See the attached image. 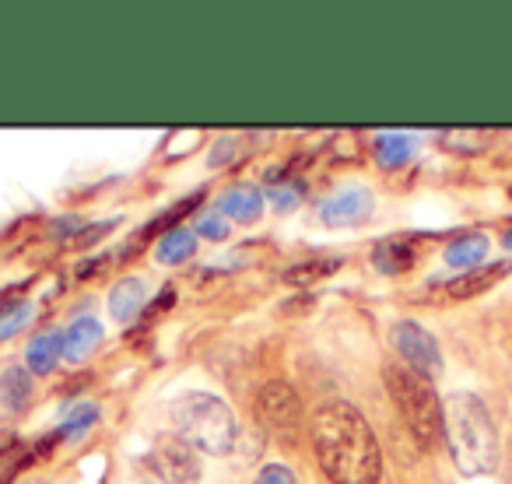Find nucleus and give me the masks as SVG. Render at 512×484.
<instances>
[{
  "mask_svg": "<svg viewBox=\"0 0 512 484\" xmlns=\"http://www.w3.org/2000/svg\"><path fill=\"white\" fill-rule=\"evenodd\" d=\"M313 449L320 470L334 484H376L383 474V453L362 411L344 400L323 404L313 414Z\"/></svg>",
  "mask_w": 512,
  "mask_h": 484,
  "instance_id": "1",
  "label": "nucleus"
},
{
  "mask_svg": "<svg viewBox=\"0 0 512 484\" xmlns=\"http://www.w3.org/2000/svg\"><path fill=\"white\" fill-rule=\"evenodd\" d=\"M442 435L460 474L477 477L498 467V432L477 393H449L442 404Z\"/></svg>",
  "mask_w": 512,
  "mask_h": 484,
  "instance_id": "2",
  "label": "nucleus"
},
{
  "mask_svg": "<svg viewBox=\"0 0 512 484\" xmlns=\"http://www.w3.org/2000/svg\"><path fill=\"white\" fill-rule=\"evenodd\" d=\"M172 425H176V435L193 446L197 453L207 456H225L232 453L235 446V414L232 407L225 404L214 393H186L172 404Z\"/></svg>",
  "mask_w": 512,
  "mask_h": 484,
  "instance_id": "3",
  "label": "nucleus"
},
{
  "mask_svg": "<svg viewBox=\"0 0 512 484\" xmlns=\"http://www.w3.org/2000/svg\"><path fill=\"white\" fill-rule=\"evenodd\" d=\"M386 390H390L397 411L404 414L414 442L421 449H432L442 439V404L435 397L432 379L418 376L407 365H386Z\"/></svg>",
  "mask_w": 512,
  "mask_h": 484,
  "instance_id": "4",
  "label": "nucleus"
},
{
  "mask_svg": "<svg viewBox=\"0 0 512 484\" xmlns=\"http://www.w3.org/2000/svg\"><path fill=\"white\" fill-rule=\"evenodd\" d=\"M390 341L397 348V355L404 358L407 369H414L418 376L425 379H435L442 372V351H439V341L428 334L421 323L414 320H400L393 323L390 330Z\"/></svg>",
  "mask_w": 512,
  "mask_h": 484,
  "instance_id": "5",
  "label": "nucleus"
},
{
  "mask_svg": "<svg viewBox=\"0 0 512 484\" xmlns=\"http://www.w3.org/2000/svg\"><path fill=\"white\" fill-rule=\"evenodd\" d=\"M256 421L267 432H295L302 421V400L295 393V386L285 383V379H271V383L260 386V393H256Z\"/></svg>",
  "mask_w": 512,
  "mask_h": 484,
  "instance_id": "6",
  "label": "nucleus"
},
{
  "mask_svg": "<svg viewBox=\"0 0 512 484\" xmlns=\"http://www.w3.org/2000/svg\"><path fill=\"white\" fill-rule=\"evenodd\" d=\"M144 463L165 484H193L200 477V453L193 446H186L179 435L158 439Z\"/></svg>",
  "mask_w": 512,
  "mask_h": 484,
  "instance_id": "7",
  "label": "nucleus"
},
{
  "mask_svg": "<svg viewBox=\"0 0 512 484\" xmlns=\"http://www.w3.org/2000/svg\"><path fill=\"white\" fill-rule=\"evenodd\" d=\"M372 214V193L365 186H344V190L330 193L320 207L323 225L330 228H348V225H362Z\"/></svg>",
  "mask_w": 512,
  "mask_h": 484,
  "instance_id": "8",
  "label": "nucleus"
},
{
  "mask_svg": "<svg viewBox=\"0 0 512 484\" xmlns=\"http://www.w3.org/2000/svg\"><path fill=\"white\" fill-rule=\"evenodd\" d=\"M99 344H102V323L92 320V316H78L64 334V358L81 365L92 358V351L99 348Z\"/></svg>",
  "mask_w": 512,
  "mask_h": 484,
  "instance_id": "9",
  "label": "nucleus"
},
{
  "mask_svg": "<svg viewBox=\"0 0 512 484\" xmlns=\"http://www.w3.org/2000/svg\"><path fill=\"white\" fill-rule=\"evenodd\" d=\"M418 260V242L404 239V235H393V239H383L372 253V264L379 267L383 274H404L414 267Z\"/></svg>",
  "mask_w": 512,
  "mask_h": 484,
  "instance_id": "10",
  "label": "nucleus"
},
{
  "mask_svg": "<svg viewBox=\"0 0 512 484\" xmlns=\"http://www.w3.org/2000/svg\"><path fill=\"white\" fill-rule=\"evenodd\" d=\"M144 302H148V288H144L141 278H123L113 285V292H109V313H113L116 323H130L137 320V313L144 309Z\"/></svg>",
  "mask_w": 512,
  "mask_h": 484,
  "instance_id": "11",
  "label": "nucleus"
},
{
  "mask_svg": "<svg viewBox=\"0 0 512 484\" xmlns=\"http://www.w3.org/2000/svg\"><path fill=\"white\" fill-rule=\"evenodd\" d=\"M221 214L225 218H235V221H256L264 214V193L256 190L253 183H239L232 190L221 193Z\"/></svg>",
  "mask_w": 512,
  "mask_h": 484,
  "instance_id": "12",
  "label": "nucleus"
},
{
  "mask_svg": "<svg viewBox=\"0 0 512 484\" xmlns=\"http://www.w3.org/2000/svg\"><path fill=\"white\" fill-rule=\"evenodd\" d=\"M29 397H32V379L22 365H11V369L0 372V407H4V411H11V414L25 411Z\"/></svg>",
  "mask_w": 512,
  "mask_h": 484,
  "instance_id": "13",
  "label": "nucleus"
},
{
  "mask_svg": "<svg viewBox=\"0 0 512 484\" xmlns=\"http://www.w3.org/2000/svg\"><path fill=\"white\" fill-rule=\"evenodd\" d=\"M193 250H197V235L190 232V228H172V232H165L162 239H158L155 246V257L158 264H183L186 257H193Z\"/></svg>",
  "mask_w": 512,
  "mask_h": 484,
  "instance_id": "14",
  "label": "nucleus"
},
{
  "mask_svg": "<svg viewBox=\"0 0 512 484\" xmlns=\"http://www.w3.org/2000/svg\"><path fill=\"white\" fill-rule=\"evenodd\" d=\"M60 355H64V334H39L36 341L29 344V351H25V362H29L32 372H53V365L60 362Z\"/></svg>",
  "mask_w": 512,
  "mask_h": 484,
  "instance_id": "15",
  "label": "nucleus"
},
{
  "mask_svg": "<svg viewBox=\"0 0 512 484\" xmlns=\"http://www.w3.org/2000/svg\"><path fill=\"white\" fill-rule=\"evenodd\" d=\"M509 274V264H495V267H477V271H467L460 281H453V285L446 288L449 299H470V295L484 292V288H491L498 278H505Z\"/></svg>",
  "mask_w": 512,
  "mask_h": 484,
  "instance_id": "16",
  "label": "nucleus"
},
{
  "mask_svg": "<svg viewBox=\"0 0 512 484\" xmlns=\"http://www.w3.org/2000/svg\"><path fill=\"white\" fill-rule=\"evenodd\" d=\"M484 257H488V239L484 235H463L446 250V264L460 267V271H474Z\"/></svg>",
  "mask_w": 512,
  "mask_h": 484,
  "instance_id": "17",
  "label": "nucleus"
},
{
  "mask_svg": "<svg viewBox=\"0 0 512 484\" xmlns=\"http://www.w3.org/2000/svg\"><path fill=\"white\" fill-rule=\"evenodd\" d=\"M341 267V257H309L306 264H295L285 271V281L288 285H316L323 281L327 274H334Z\"/></svg>",
  "mask_w": 512,
  "mask_h": 484,
  "instance_id": "18",
  "label": "nucleus"
},
{
  "mask_svg": "<svg viewBox=\"0 0 512 484\" xmlns=\"http://www.w3.org/2000/svg\"><path fill=\"white\" fill-rule=\"evenodd\" d=\"M411 155H414V144L407 134H383L376 141V158L386 169H397V165H404Z\"/></svg>",
  "mask_w": 512,
  "mask_h": 484,
  "instance_id": "19",
  "label": "nucleus"
},
{
  "mask_svg": "<svg viewBox=\"0 0 512 484\" xmlns=\"http://www.w3.org/2000/svg\"><path fill=\"white\" fill-rule=\"evenodd\" d=\"M29 320H32L29 302H15V306L0 309V341H4V337H11V334H18V330H22Z\"/></svg>",
  "mask_w": 512,
  "mask_h": 484,
  "instance_id": "20",
  "label": "nucleus"
},
{
  "mask_svg": "<svg viewBox=\"0 0 512 484\" xmlns=\"http://www.w3.org/2000/svg\"><path fill=\"white\" fill-rule=\"evenodd\" d=\"M95 418H99V407H95V404H78L64 418V428H60V432H64V435H81V432H88V428L95 425Z\"/></svg>",
  "mask_w": 512,
  "mask_h": 484,
  "instance_id": "21",
  "label": "nucleus"
},
{
  "mask_svg": "<svg viewBox=\"0 0 512 484\" xmlns=\"http://www.w3.org/2000/svg\"><path fill=\"white\" fill-rule=\"evenodd\" d=\"M228 221H225V214L221 211H211V214H200L197 218V225H193V235H204V239H228Z\"/></svg>",
  "mask_w": 512,
  "mask_h": 484,
  "instance_id": "22",
  "label": "nucleus"
},
{
  "mask_svg": "<svg viewBox=\"0 0 512 484\" xmlns=\"http://www.w3.org/2000/svg\"><path fill=\"white\" fill-rule=\"evenodd\" d=\"M253 484H295V470L285 467V463H267V467L256 474Z\"/></svg>",
  "mask_w": 512,
  "mask_h": 484,
  "instance_id": "23",
  "label": "nucleus"
},
{
  "mask_svg": "<svg viewBox=\"0 0 512 484\" xmlns=\"http://www.w3.org/2000/svg\"><path fill=\"white\" fill-rule=\"evenodd\" d=\"M295 204H299V190H295V186H278V190H274V207H278V211H292Z\"/></svg>",
  "mask_w": 512,
  "mask_h": 484,
  "instance_id": "24",
  "label": "nucleus"
},
{
  "mask_svg": "<svg viewBox=\"0 0 512 484\" xmlns=\"http://www.w3.org/2000/svg\"><path fill=\"white\" fill-rule=\"evenodd\" d=\"M505 246H509V250H512V232H505Z\"/></svg>",
  "mask_w": 512,
  "mask_h": 484,
  "instance_id": "25",
  "label": "nucleus"
},
{
  "mask_svg": "<svg viewBox=\"0 0 512 484\" xmlns=\"http://www.w3.org/2000/svg\"><path fill=\"white\" fill-rule=\"evenodd\" d=\"M25 484V481H22ZM29 484H43V481H39V477H29Z\"/></svg>",
  "mask_w": 512,
  "mask_h": 484,
  "instance_id": "26",
  "label": "nucleus"
}]
</instances>
